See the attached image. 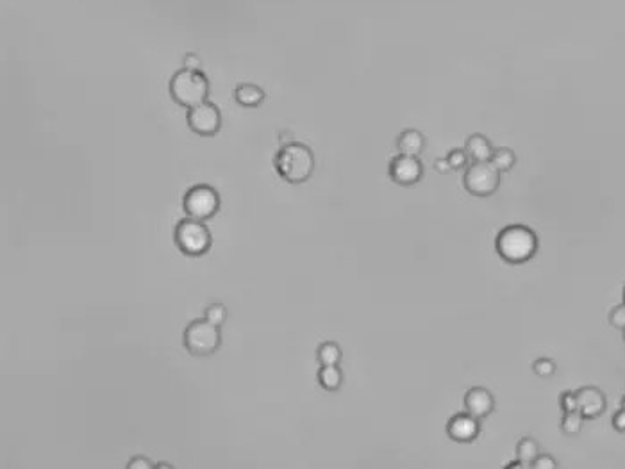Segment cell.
Listing matches in <instances>:
<instances>
[{
	"instance_id": "cell-33",
	"label": "cell",
	"mask_w": 625,
	"mask_h": 469,
	"mask_svg": "<svg viewBox=\"0 0 625 469\" xmlns=\"http://www.w3.org/2000/svg\"><path fill=\"white\" fill-rule=\"evenodd\" d=\"M157 468H172V466L164 464V462H163V464H157Z\"/></svg>"
},
{
	"instance_id": "cell-13",
	"label": "cell",
	"mask_w": 625,
	"mask_h": 469,
	"mask_svg": "<svg viewBox=\"0 0 625 469\" xmlns=\"http://www.w3.org/2000/svg\"><path fill=\"white\" fill-rule=\"evenodd\" d=\"M397 148L400 154L418 157L425 150V136L416 129L402 130L397 138Z\"/></svg>"
},
{
	"instance_id": "cell-14",
	"label": "cell",
	"mask_w": 625,
	"mask_h": 469,
	"mask_svg": "<svg viewBox=\"0 0 625 469\" xmlns=\"http://www.w3.org/2000/svg\"><path fill=\"white\" fill-rule=\"evenodd\" d=\"M465 150L472 163H479V161H490L495 148H493V145L486 136L472 134L466 138Z\"/></svg>"
},
{
	"instance_id": "cell-26",
	"label": "cell",
	"mask_w": 625,
	"mask_h": 469,
	"mask_svg": "<svg viewBox=\"0 0 625 469\" xmlns=\"http://www.w3.org/2000/svg\"><path fill=\"white\" fill-rule=\"evenodd\" d=\"M559 403H561V409L565 412L577 411V394L572 393V391H567V393H563L559 396Z\"/></svg>"
},
{
	"instance_id": "cell-21",
	"label": "cell",
	"mask_w": 625,
	"mask_h": 469,
	"mask_svg": "<svg viewBox=\"0 0 625 469\" xmlns=\"http://www.w3.org/2000/svg\"><path fill=\"white\" fill-rule=\"evenodd\" d=\"M447 161L450 163L452 170H466V166L470 164V157L466 154L465 148H454L447 154Z\"/></svg>"
},
{
	"instance_id": "cell-22",
	"label": "cell",
	"mask_w": 625,
	"mask_h": 469,
	"mask_svg": "<svg viewBox=\"0 0 625 469\" xmlns=\"http://www.w3.org/2000/svg\"><path fill=\"white\" fill-rule=\"evenodd\" d=\"M533 371L536 373L538 377L549 378L556 373V364L552 359H547V357H540L533 362Z\"/></svg>"
},
{
	"instance_id": "cell-32",
	"label": "cell",
	"mask_w": 625,
	"mask_h": 469,
	"mask_svg": "<svg viewBox=\"0 0 625 469\" xmlns=\"http://www.w3.org/2000/svg\"><path fill=\"white\" fill-rule=\"evenodd\" d=\"M279 139H281L282 145H286V143H291V141H293V139H291V134H290V132H284V130H282L281 134H279Z\"/></svg>"
},
{
	"instance_id": "cell-35",
	"label": "cell",
	"mask_w": 625,
	"mask_h": 469,
	"mask_svg": "<svg viewBox=\"0 0 625 469\" xmlns=\"http://www.w3.org/2000/svg\"><path fill=\"white\" fill-rule=\"evenodd\" d=\"M624 303H625V290H624Z\"/></svg>"
},
{
	"instance_id": "cell-17",
	"label": "cell",
	"mask_w": 625,
	"mask_h": 469,
	"mask_svg": "<svg viewBox=\"0 0 625 469\" xmlns=\"http://www.w3.org/2000/svg\"><path fill=\"white\" fill-rule=\"evenodd\" d=\"M540 455V444L533 437H522L516 444V459H520L527 468H531L533 461Z\"/></svg>"
},
{
	"instance_id": "cell-7",
	"label": "cell",
	"mask_w": 625,
	"mask_h": 469,
	"mask_svg": "<svg viewBox=\"0 0 625 469\" xmlns=\"http://www.w3.org/2000/svg\"><path fill=\"white\" fill-rule=\"evenodd\" d=\"M182 209L188 218L200 220V222L211 220L220 209L219 191L207 184L194 186L186 191L182 198Z\"/></svg>"
},
{
	"instance_id": "cell-16",
	"label": "cell",
	"mask_w": 625,
	"mask_h": 469,
	"mask_svg": "<svg viewBox=\"0 0 625 469\" xmlns=\"http://www.w3.org/2000/svg\"><path fill=\"white\" fill-rule=\"evenodd\" d=\"M318 382L323 389L338 391L341 387V384H343V373L338 368V364L322 366L318 371Z\"/></svg>"
},
{
	"instance_id": "cell-19",
	"label": "cell",
	"mask_w": 625,
	"mask_h": 469,
	"mask_svg": "<svg viewBox=\"0 0 625 469\" xmlns=\"http://www.w3.org/2000/svg\"><path fill=\"white\" fill-rule=\"evenodd\" d=\"M316 359L322 366H334V364H340L341 360V350L340 346L332 341H327V343H322L318 348V352H316Z\"/></svg>"
},
{
	"instance_id": "cell-18",
	"label": "cell",
	"mask_w": 625,
	"mask_h": 469,
	"mask_svg": "<svg viewBox=\"0 0 625 469\" xmlns=\"http://www.w3.org/2000/svg\"><path fill=\"white\" fill-rule=\"evenodd\" d=\"M490 163L499 170L500 173H506L509 172L513 166L516 164V154L508 147H499L493 150L491 154V159Z\"/></svg>"
},
{
	"instance_id": "cell-20",
	"label": "cell",
	"mask_w": 625,
	"mask_h": 469,
	"mask_svg": "<svg viewBox=\"0 0 625 469\" xmlns=\"http://www.w3.org/2000/svg\"><path fill=\"white\" fill-rule=\"evenodd\" d=\"M584 423V416L581 414L579 411H572V412H565L561 419V430L567 434V436H577L583 428Z\"/></svg>"
},
{
	"instance_id": "cell-27",
	"label": "cell",
	"mask_w": 625,
	"mask_h": 469,
	"mask_svg": "<svg viewBox=\"0 0 625 469\" xmlns=\"http://www.w3.org/2000/svg\"><path fill=\"white\" fill-rule=\"evenodd\" d=\"M127 468L129 469H151V468H154V464H152L151 461H147L145 457H135V459H132V461L127 464Z\"/></svg>"
},
{
	"instance_id": "cell-3",
	"label": "cell",
	"mask_w": 625,
	"mask_h": 469,
	"mask_svg": "<svg viewBox=\"0 0 625 469\" xmlns=\"http://www.w3.org/2000/svg\"><path fill=\"white\" fill-rule=\"evenodd\" d=\"M170 95L173 102L182 107H195L207 100L209 95V80L200 70H188L182 68L173 73L170 80Z\"/></svg>"
},
{
	"instance_id": "cell-15",
	"label": "cell",
	"mask_w": 625,
	"mask_h": 469,
	"mask_svg": "<svg viewBox=\"0 0 625 469\" xmlns=\"http://www.w3.org/2000/svg\"><path fill=\"white\" fill-rule=\"evenodd\" d=\"M234 97L238 100V104L243 105V107H257V105L263 104L264 91L263 88H259L256 84L243 82L236 86Z\"/></svg>"
},
{
	"instance_id": "cell-2",
	"label": "cell",
	"mask_w": 625,
	"mask_h": 469,
	"mask_svg": "<svg viewBox=\"0 0 625 469\" xmlns=\"http://www.w3.org/2000/svg\"><path fill=\"white\" fill-rule=\"evenodd\" d=\"M275 170L290 184H304L315 172V154L307 145L298 141L286 143L275 154Z\"/></svg>"
},
{
	"instance_id": "cell-24",
	"label": "cell",
	"mask_w": 625,
	"mask_h": 469,
	"mask_svg": "<svg viewBox=\"0 0 625 469\" xmlns=\"http://www.w3.org/2000/svg\"><path fill=\"white\" fill-rule=\"evenodd\" d=\"M531 468L533 469H556L558 468V462H556L554 457L549 455V453H540V455H538L536 459L533 461Z\"/></svg>"
},
{
	"instance_id": "cell-4",
	"label": "cell",
	"mask_w": 625,
	"mask_h": 469,
	"mask_svg": "<svg viewBox=\"0 0 625 469\" xmlns=\"http://www.w3.org/2000/svg\"><path fill=\"white\" fill-rule=\"evenodd\" d=\"M173 239L177 248L188 257L204 256L213 245V236L206 223L194 218H185L177 223Z\"/></svg>"
},
{
	"instance_id": "cell-6",
	"label": "cell",
	"mask_w": 625,
	"mask_h": 469,
	"mask_svg": "<svg viewBox=\"0 0 625 469\" xmlns=\"http://www.w3.org/2000/svg\"><path fill=\"white\" fill-rule=\"evenodd\" d=\"M500 180H502V173L490 161H479V163H470L466 166L463 186L472 197L486 198L497 193V189L500 188Z\"/></svg>"
},
{
	"instance_id": "cell-28",
	"label": "cell",
	"mask_w": 625,
	"mask_h": 469,
	"mask_svg": "<svg viewBox=\"0 0 625 469\" xmlns=\"http://www.w3.org/2000/svg\"><path fill=\"white\" fill-rule=\"evenodd\" d=\"M182 63H185V68H188V70H200V59H198L197 54H186Z\"/></svg>"
},
{
	"instance_id": "cell-10",
	"label": "cell",
	"mask_w": 625,
	"mask_h": 469,
	"mask_svg": "<svg viewBox=\"0 0 625 469\" xmlns=\"http://www.w3.org/2000/svg\"><path fill=\"white\" fill-rule=\"evenodd\" d=\"M481 434V419L472 416L470 412H459L454 414L447 423V436L456 443H472Z\"/></svg>"
},
{
	"instance_id": "cell-9",
	"label": "cell",
	"mask_w": 625,
	"mask_h": 469,
	"mask_svg": "<svg viewBox=\"0 0 625 469\" xmlns=\"http://www.w3.org/2000/svg\"><path fill=\"white\" fill-rule=\"evenodd\" d=\"M390 179L395 184L409 188V186L418 184L422 177H424V164L415 155H404L399 154L393 157L388 168Z\"/></svg>"
},
{
	"instance_id": "cell-31",
	"label": "cell",
	"mask_w": 625,
	"mask_h": 469,
	"mask_svg": "<svg viewBox=\"0 0 625 469\" xmlns=\"http://www.w3.org/2000/svg\"><path fill=\"white\" fill-rule=\"evenodd\" d=\"M506 468H508V469H522V468H527V466H525L524 462L520 461V459H515V461L509 462V464L506 466Z\"/></svg>"
},
{
	"instance_id": "cell-34",
	"label": "cell",
	"mask_w": 625,
	"mask_h": 469,
	"mask_svg": "<svg viewBox=\"0 0 625 469\" xmlns=\"http://www.w3.org/2000/svg\"><path fill=\"white\" fill-rule=\"evenodd\" d=\"M622 409H625V396L622 398Z\"/></svg>"
},
{
	"instance_id": "cell-29",
	"label": "cell",
	"mask_w": 625,
	"mask_h": 469,
	"mask_svg": "<svg viewBox=\"0 0 625 469\" xmlns=\"http://www.w3.org/2000/svg\"><path fill=\"white\" fill-rule=\"evenodd\" d=\"M434 170H436L438 173H443V175L454 172L452 166H450V163L447 161V157H440V159L434 161Z\"/></svg>"
},
{
	"instance_id": "cell-36",
	"label": "cell",
	"mask_w": 625,
	"mask_h": 469,
	"mask_svg": "<svg viewBox=\"0 0 625 469\" xmlns=\"http://www.w3.org/2000/svg\"><path fill=\"white\" fill-rule=\"evenodd\" d=\"M624 341H625V328H624Z\"/></svg>"
},
{
	"instance_id": "cell-23",
	"label": "cell",
	"mask_w": 625,
	"mask_h": 469,
	"mask_svg": "<svg viewBox=\"0 0 625 469\" xmlns=\"http://www.w3.org/2000/svg\"><path fill=\"white\" fill-rule=\"evenodd\" d=\"M225 318H227V310L222 303H211V306L206 309V319H209L211 323L219 325V327L222 325L223 321H225Z\"/></svg>"
},
{
	"instance_id": "cell-8",
	"label": "cell",
	"mask_w": 625,
	"mask_h": 469,
	"mask_svg": "<svg viewBox=\"0 0 625 469\" xmlns=\"http://www.w3.org/2000/svg\"><path fill=\"white\" fill-rule=\"evenodd\" d=\"M186 120H188V127L194 130L195 134L198 136H214L222 127V114L220 109L211 102H202V104L195 105V107H189L188 114H186Z\"/></svg>"
},
{
	"instance_id": "cell-5",
	"label": "cell",
	"mask_w": 625,
	"mask_h": 469,
	"mask_svg": "<svg viewBox=\"0 0 625 469\" xmlns=\"http://www.w3.org/2000/svg\"><path fill=\"white\" fill-rule=\"evenodd\" d=\"M182 343L194 357L213 355L222 343L220 327L211 323L209 319H195L186 327Z\"/></svg>"
},
{
	"instance_id": "cell-25",
	"label": "cell",
	"mask_w": 625,
	"mask_h": 469,
	"mask_svg": "<svg viewBox=\"0 0 625 469\" xmlns=\"http://www.w3.org/2000/svg\"><path fill=\"white\" fill-rule=\"evenodd\" d=\"M609 323H611L615 328H620L624 330L625 328V303L622 306H617L615 309L609 312Z\"/></svg>"
},
{
	"instance_id": "cell-1",
	"label": "cell",
	"mask_w": 625,
	"mask_h": 469,
	"mask_svg": "<svg viewBox=\"0 0 625 469\" xmlns=\"http://www.w3.org/2000/svg\"><path fill=\"white\" fill-rule=\"evenodd\" d=\"M538 247H540V241H538L536 232L531 227L520 225V223L504 227L495 238L497 254L508 264L529 263L536 256Z\"/></svg>"
},
{
	"instance_id": "cell-30",
	"label": "cell",
	"mask_w": 625,
	"mask_h": 469,
	"mask_svg": "<svg viewBox=\"0 0 625 469\" xmlns=\"http://www.w3.org/2000/svg\"><path fill=\"white\" fill-rule=\"evenodd\" d=\"M613 427L618 432H625V409H620L617 414L613 416Z\"/></svg>"
},
{
	"instance_id": "cell-11",
	"label": "cell",
	"mask_w": 625,
	"mask_h": 469,
	"mask_svg": "<svg viewBox=\"0 0 625 469\" xmlns=\"http://www.w3.org/2000/svg\"><path fill=\"white\" fill-rule=\"evenodd\" d=\"M575 394H577V411L584 416V419H595L604 414L608 402H606V394L599 387H581L575 391Z\"/></svg>"
},
{
	"instance_id": "cell-12",
	"label": "cell",
	"mask_w": 625,
	"mask_h": 469,
	"mask_svg": "<svg viewBox=\"0 0 625 469\" xmlns=\"http://www.w3.org/2000/svg\"><path fill=\"white\" fill-rule=\"evenodd\" d=\"M465 409L475 418L484 419L495 411V398L486 387H470L465 394Z\"/></svg>"
}]
</instances>
